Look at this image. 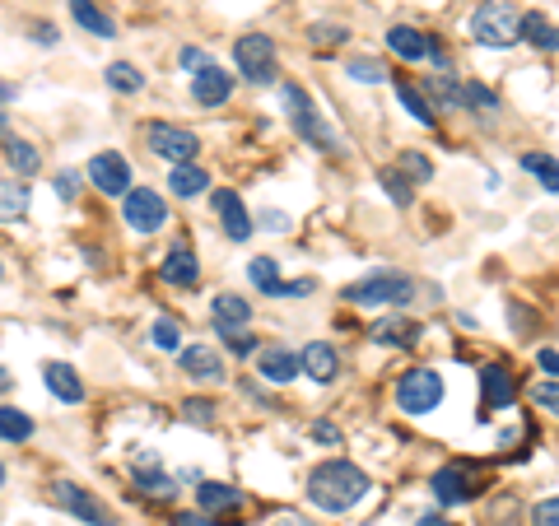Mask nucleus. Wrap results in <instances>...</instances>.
<instances>
[{"instance_id": "1", "label": "nucleus", "mask_w": 559, "mask_h": 526, "mask_svg": "<svg viewBox=\"0 0 559 526\" xmlns=\"http://www.w3.org/2000/svg\"><path fill=\"white\" fill-rule=\"evenodd\" d=\"M369 499V475L359 471L355 461H322L313 475H308V503L317 513H350Z\"/></svg>"}, {"instance_id": "2", "label": "nucleus", "mask_w": 559, "mask_h": 526, "mask_svg": "<svg viewBox=\"0 0 559 526\" xmlns=\"http://www.w3.org/2000/svg\"><path fill=\"white\" fill-rule=\"evenodd\" d=\"M345 303H355V308H392L401 312L406 303H415V280L401 275V270H373L364 280L345 284Z\"/></svg>"}, {"instance_id": "3", "label": "nucleus", "mask_w": 559, "mask_h": 526, "mask_svg": "<svg viewBox=\"0 0 559 526\" xmlns=\"http://www.w3.org/2000/svg\"><path fill=\"white\" fill-rule=\"evenodd\" d=\"M471 38L480 47H494V52H508L513 42H522V14L513 0H485L471 14Z\"/></svg>"}, {"instance_id": "4", "label": "nucleus", "mask_w": 559, "mask_h": 526, "mask_svg": "<svg viewBox=\"0 0 559 526\" xmlns=\"http://www.w3.org/2000/svg\"><path fill=\"white\" fill-rule=\"evenodd\" d=\"M280 103H285V112H289V126H294V131H299L308 145L327 149V154H341V140H336V131L327 126V117L317 112V103L303 94L299 84H280Z\"/></svg>"}, {"instance_id": "5", "label": "nucleus", "mask_w": 559, "mask_h": 526, "mask_svg": "<svg viewBox=\"0 0 559 526\" xmlns=\"http://www.w3.org/2000/svg\"><path fill=\"white\" fill-rule=\"evenodd\" d=\"M443 396H448V387H443V373H438V368H410V373H401V382H396V405H401V415H429V410L443 405Z\"/></svg>"}, {"instance_id": "6", "label": "nucleus", "mask_w": 559, "mask_h": 526, "mask_svg": "<svg viewBox=\"0 0 559 526\" xmlns=\"http://www.w3.org/2000/svg\"><path fill=\"white\" fill-rule=\"evenodd\" d=\"M429 494H434L443 508H462L480 494V466L476 461H448L429 475Z\"/></svg>"}, {"instance_id": "7", "label": "nucleus", "mask_w": 559, "mask_h": 526, "mask_svg": "<svg viewBox=\"0 0 559 526\" xmlns=\"http://www.w3.org/2000/svg\"><path fill=\"white\" fill-rule=\"evenodd\" d=\"M233 61L243 70V80H252V84H275V75H280L275 42L266 33H243V38L233 42Z\"/></svg>"}, {"instance_id": "8", "label": "nucleus", "mask_w": 559, "mask_h": 526, "mask_svg": "<svg viewBox=\"0 0 559 526\" xmlns=\"http://www.w3.org/2000/svg\"><path fill=\"white\" fill-rule=\"evenodd\" d=\"M145 145H150V154L154 159H164L168 168H178V163H196V154H201L196 131H187V126H168V122H154L150 131H145Z\"/></svg>"}, {"instance_id": "9", "label": "nucleus", "mask_w": 559, "mask_h": 526, "mask_svg": "<svg viewBox=\"0 0 559 526\" xmlns=\"http://www.w3.org/2000/svg\"><path fill=\"white\" fill-rule=\"evenodd\" d=\"M52 503L56 508H66L70 517H80L84 526H117V517H112V508L103 499H94L89 489H80L75 480H56L52 485Z\"/></svg>"}, {"instance_id": "10", "label": "nucleus", "mask_w": 559, "mask_h": 526, "mask_svg": "<svg viewBox=\"0 0 559 526\" xmlns=\"http://www.w3.org/2000/svg\"><path fill=\"white\" fill-rule=\"evenodd\" d=\"M122 219H126V229H136V233H159L168 224V205L159 191L131 187L122 196Z\"/></svg>"}, {"instance_id": "11", "label": "nucleus", "mask_w": 559, "mask_h": 526, "mask_svg": "<svg viewBox=\"0 0 559 526\" xmlns=\"http://www.w3.org/2000/svg\"><path fill=\"white\" fill-rule=\"evenodd\" d=\"M131 485L140 494H150V499H173L178 494V480L164 471V461H159L154 447H140L136 457H131Z\"/></svg>"}, {"instance_id": "12", "label": "nucleus", "mask_w": 559, "mask_h": 526, "mask_svg": "<svg viewBox=\"0 0 559 526\" xmlns=\"http://www.w3.org/2000/svg\"><path fill=\"white\" fill-rule=\"evenodd\" d=\"M89 182H94V191H103V196H126V191H131V163H126L117 149H103V154L89 159Z\"/></svg>"}, {"instance_id": "13", "label": "nucleus", "mask_w": 559, "mask_h": 526, "mask_svg": "<svg viewBox=\"0 0 559 526\" xmlns=\"http://www.w3.org/2000/svg\"><path fill=\"white\" fill-rule=\"evenodd\" d=\"M518 401V378H513V368L508 364H485L480 368V410L494 415V410H504V405Z\"/></svg>"}, {"instance_id": "14", "label": "nucleus", "mask_w": 559, "mask_h": 526, "mask_svg": "<svg viewBox=\"0 0 559 526\" xmlns=\"http://www.w3.org/2000/svg\"><path fill=\"white\" fill-rule=\"evenodd\" d=\"M299 364H303V378H313L317 387H327V382L341 378V354H336L331 340H308L299 354Z\"/></svg>"}, {"instance_id": "15", "label": "nucleus", "mask_w": 559, "mask_h": 526, "mask_svg": "<svg viewBox=\"0 0 559 526\" xmlns=\"http://www.w3.org/2000/svg\"><path fill=\"white\" fill-rule=\"evenodd\" d=\"M210 205H215V215H219V224H224V233H229L233 243H247L252 238V215L243 210V196L238 191H215L210 196Z\"/></svg>"}, {"instance_id": "16", "label": "nucleus", "mask_w": 559, "mask_h": 526, "mask_svg": "<svg viewBox=\"0 0 559 526\" xmlns=\"http://www.w3.org/2000/svg\"><path fill=\"white\" fill-rule=\"evenodd\" d=\"M229 94H233V75H229V70H219L215 61L196 70V80H191V98H196L201 108H219V103H229Z\"/></svg>"}, {"instance_id": "17", "label": "nucleus", "mask_w": 559, "mask_h": 526, "mask_svg": "<svg viewBox=\"0 0 559 526\" xmlns=\"http://www.w3.org/2000/svg\"><path fill=\"white\" fill-rule=\"evenodd\" d=\"M257 368H261V378L271 382V387H285V382L303 378L299 354H294V350H285V345H266V350L257 354Z\"/></svg>"}, {"instance_id": "18", "label": "nucleus", "mask_w": 559, "mask_h": 526, "mask_svg": "<svg viewBox=\"0 0 559 526\" xmlns=\"http://www.w3.org/2000/svg\"><path fill=\"white\" fill-rule=\"evenodd\" d=\"M369 336H373V345H382V350H410V345H420V322H410V317L392 312V317L373 322Z\"/></svg>"}, {"instance_id": "19", "label": "nucleus", "mask_w": 559, "mask_h": 526, "mask_svg": "<svg viewBox=\"0 0 559 526\" xmlns=\"http://www.w3.org/2000/svg\"><path fill=\"white\" fill-rule=\"evenodd\" d=\"M159 275L168 284H178V289H191V284L201 280V261H196V252L187 243H173L164 252V261H159Z\"/></svg>"}, {"instance_id": "20", "label": "nucleus", "mask_w": 559, "mask_h": 526, "mask_svg": "<svg viewBox=\"0 0 559 526\" xmlns=\"http://www.w3.org/2000/svg\"><path fill=\"white\" fill-rule=\"evenodd\" d=\"M182 373L187 378H196V382H224L229 373H224V359H219V350H210V345H187L182 350Z\"/></svg>"}, {"instance_id": "21", "label": "nucleus", "mask_w": 559, "mask_h": 526, "mask_svg": "<svg viewBox=\"0 0 559 526\" xmlns=\"http://www.w3.org/2000/svg\"><path fill=\"white\" fill-rule=\"evenodd\" d=\"M243 489H233V485H224V480H201V485H196V508H201V513H238V508H243Z\"/></svg>"}, {"instance_id": "22", "label": "nucleus", "mask_w": 559, "mask_h": 526, "mask_svg": "<svg viewBox=\"0 0 559 526\" xmlns=\"http://www.w3.org/2000/svg\"><path fill=\"white\" fill-rule=\"evenodd\" d=\"M387 47H392V56H401V61H429L434 38H424L420 28H410V24H392L387 28Z\"/></svg>"}, {"instance_id": "23", "label": "nucleus", "mask_w": 559, "mask_h": 526, "mask_svg": "<svg viewBox=\"0 0 559 526\" xmlns=\"http://www.w3.org/2000/svg\"><path fill=\"white\" fill-rule=\"evenodd\" d=\"M168 191L182 201H196L201 191H210V173L201 163H178V168H168Z\"/></svg>"}, {"instance_id": "24", "label": "nucleus", "mask_w": 559, "mask_h": 526, "mask_svg": "<svg viewBox=\"0 0 559 526\" xmlns=\"http://www.w3.org/2000/svg\"><path fill=\"white\" fill-rule=\"evenodd\" d=\"M47 392L61 405H80L84 401V382L70 364H47Z\"/></svg>"}, {"instance_id": "25", "label": "nucleus", "mask_w": 559, "mask_h": 526, "mask_svg": "<svg viewBox=\"0 0 559 526\" xmlns=\"http://www.w3.org/2000/svg\"><path fill=\"white\" fill-rule=\"evenodd\" d=\"M424 98L443 103V108H466V80H452L448 70H438V75L424 80Z\"/></svg>"}, {"instance_id": "26", "label": "nucleus", "mask_w": 559, "mask_h": 526, "mask_svg": "<svg viewBox=\"0 0 559 526\" xmlns=\"http://www.w3.org/2000/svg\"><path fill=\"white\" fill-rule=\"evenodd\" d=\"M522 42L536 52H559V24H550L546 14H522Z\"/></svg>"}, {"instance_id": "27", "label": "nucleus", "mask_w": 559, "mask_h": 526, "mask_svg": "<svg viewBox=\"0 0 559 526\" xmlns=\"http://www.w3.org/2000/svg\"><path fill=\"white\" fill-rule=\"evenodd\" d=\"M70 14H75V24H80L84 33H94V38H112V33H117L112 14L103 10V5H94V0H70Z\"/></svg>"}, {"instance_id": "28", "label": "nucleus", "mask_w": 559, "mask_h": 526, "mask_svg": "<svg viewBox=\"0 0 559 526\" xmlns=\"http://www.w3.org/2000/svg\"><path fill=\"white\" fill-rule=\"evenodd\" d=\"M210 317H215V331H233V326L252 322V303H243L238 294H219L210 303Z\"/></svg>"}, {"instance_id": "29", "label": "nucleus", "mask_w": 559, "mask_h": 526, "mask_svg": "<svg viewBox=\"0 0 559 526\" xmlns=\"http://www.w3.org/2000/svg\"><path fill=\"white\" fill-rule=\"evenodd\" d=\"M518 163L536 177V182H541V187L550 191V196H559V159H555V154H541V149H527V154H522Z\"/></svg>"}, {"instance_id": "30", "label": "nucleus", "mask_w": 559, "mask_h": 526, "mask_svg": "<svg viewBox=\"0 0 559 526\" xmlns=\"http://www.w3.org/2000/svg\"><path fill=\"white\" fill-rule=\"evenodd\" d=\"M5 163L19 173V182H28V177L42 168V154L28 145V140H5Z\"/></svg>"}, {"instance_id": "31", "label": "nucleus", "mask_w": 559, "mask_h": 526, "mask_svg": "<svg viewBox=\"0 0 559 526\" xmlns=\"http://www.w3.org/2000/svg\"><path fill=\"white\" fill-rule=\"evenodd\" d=\"M396 98H401V108H406L420 126H434L438 122V117H434V103L424 98V89H415V84H406V80H396Z\"/></svg>"}, {"instance_id": "32", "label": "nucleus", "mask_w": 559, "mask_h": 526, "mask_svg": "<svg viewBox=\"0 0 559 526\" xmlns=\"http://www.w3.org/2000/svg\"><path fill=\"white\" fill-rule=\"evenodd\" d=\"M28 201H33L28 182H0V219H24Z\"/></svg>"}, {"instance_id": "33", "label": "nucleus", "mask_w": 559, "mask_h": 526, "mask_svg": "<svg viewBox=\"0 0 559 526\" xmlns=\"http://www.w3.org/2000/svg\"><path fill=\"white\" fill-rule=\"evenodd\" d=\"M0 438L5 443H28L33 438V419L24 410H14V405H0Z\"/></svg>"}, {"instance_id": "34", "label": "nucleus", "mask_w": 559, "mask_h": 526, "mask_svg": "<svg viewBox=\"0 0 559 526\" xmlns=\"http://www.w3.org/2000/svg\"><path fill=\"white\" fill-rule=\"evenodd\" d=\"M108 89L112 94H140V89H145V75H140L131 61H112L108 66Z\"/></svg>"}, {"instance_id": "35", "label": "nucleus", "mask_w": 559, "mask_h": 526, "mask_svg": "<svg viewBox=\"0 0 559 526\" xmlns=\"http://www.w3.org/2000/svg\"><path fill=\"white\" fill-rule=\"evenodd\" d=\"M247 275H252V284H257L261 294H271V298L280 294V284H285V280H280V266H275L271 257H257L252 266H247Z\"/></svg>"}, {"instance_id": "36", "label": "nucleus", "mask_w": 559, "mask_h": 526, "mask_svg": "<svg viewBox=\"0 0 559 526\" xmlns=\"http://www.w3.org/2000/svg\"><path fill=\"white\" fill-rule=\"evenodd\" d=\"M466 108L476 112L480 122H490L494 112H499V98H494V94H490V89H485V84H480V80H466Z\"/></svg>"}, {"instance_id": "37", "label": "nucleus", "mask_w": 559, "mask_h": 526, "mask_svg": "<svg viewBox=\"0 0 559 526\" xmlns=\"http://www.w3.org/2000/svg\"><path fill=\"white\" fill-rule=\"evenodd\" d=\"M219 340H224V350H229L233 359H252V354H261L257 336H252L247 326H233V331H219Z\"/></svg>"}, {"instance_id": "38", "label": "nucleus", "mask_w": 559, "mask_h": 526, "mask_svg": "<svg viewBox=\"0 0 559 526\" xmlns=\"http://www.w3.org/2000/svg\"><path fill=\"white\" fill-rule=\"evenodd\" d=\"M378 182H382V191H387V196H392V201L401 205V210H406V205L415 201V187H410V182H406L401 173H396V168H382Z\"/></svg>"}, {"instance_id": "39", "label": "nucleus", "mask_w": 559, "mask_h": 526, "mask_svg": "<svg viewBox=\"0 0 559 526\" xmlns=\"http://www.w3.org/2000/svg\"><path fill=\"white\" fill-rule=\"evenodd\" d=\"M350 80H359V84H382L387 80V70H382V61H373V56H350Z\"/></svg>"}, {"instance_id": "40", "label": "nucleus", "mask_w": 559, "mask_h": 526, "mask_svg": "<svg viewBox=\"0 0 559 526\" xmlns=\"http://www.w3.org/2000/svg\"><path fill=\"white\" fill-rule=\"evenodd\" d=\"M396 173L415 177V182H429V177H434V163L424 159V154H415V149H406V154H401V163H396Z\"/></svg>"}, {"instance_id": "41", "label": "nucleus", "mask_w": 559, "mask_h": 526, "mask_svg": "<svg viewBox=\"0 0 559 526\" xmlns=\"http://www.w3.org/2000/svg\"><path fill=\"white\" fill-rule=\"evenodd\" d=\"M154 345H159L164 354L182 350V326L173 322V317H159V322H154Z\"/></svg>"}, {"instance_id": "42", "label": "nucleus", "mask_w": 559, "mask_h": 526, "mask_svg": "<svg viewBox=\"0 0 559 526\" xmlns=\"http://www.w3.org/2000/svg\"><path fill=\"white\" fill-rule=\"evenodd\" d=\"M532 405L559 419V382L555 378H550V382H536V387H532Z\"/></svg>"}, {"instance_id": "43", "label": "nucleus", "mask_w": 559, "mask_h": 526, "mask_svg": "<svg viewBox=\"0 0 559 526\" xmlns=\"http://www.w3.org/2000/svg\"><path fill=\"white\" fill-rule=\"evenodd\" d=\"M308 38H313L317 47H341V42H345V28L341 24H313V28H308Z\"/></svg>"}, {"instance_id": "44", "label": "nucleus", "mask_w": 559, "mask_h": 526, "mask_svg": "<svg viewBox=\"0 0 559 526\" xmlns=\"http://www.w3.org/2000/svg\"><path fill=\"white\" fill-rule=\"evenodd\" d=\"M182 415H187L191 424H210V419H215V401H201V396H191V401H182Z\"/></svg>"}, {"instance_id": "45", "label": "nucleus", "mask_w": 559, "mask_h": 526, "mask_svg": "<svg viewBox=\"0 0 559 526\" xmlns=\"http://www.w3.org/2000/svg\"><path fill=\"white\" fill-rule=\"evenodd\" d=\"M532 526H559V494L555 499H541L532 508Z\"/></svg>"}, {"instance_id": "46", "label": "nucleus", "mask_w": 559, "mask_h": 526, "mask_svg": "<svg viewBox=\"0 0 559 526\" xmlns=\"http://www.w3.org/2000/svg\"><path fill=\"white\" fill-rule=\"evenodd\" d=\"M28 33L38 38V47H56V42H61V33H56V24H47V19H33V24H28Z\"/></svg>"}, {"instance_id": "47", "label": "nucleus", "mask_w": 559, "mask_h": 526, "mask_svg": "<svg viewBox=\"0 0 559 526\" xmlns=\"http://www.w3.org/2000/svg\"><path fill=\"white\" fill-rule=\"evenodd\" d=\"M56 196H61V201H75V196H80V173H56Z\"/></svg>"}, {"instance_id": "48", "label": "nucleus", "mask_w": 559, "mask_h": 526, "mask_svg": "<svg viewBox=\"0 0 559 526\" xmlns=\"http://www.w3.org/2000/svg\"><path fill=\"white\" fill-rule=\"evenodd\" d=\"M313 443L336 447V443H341V429H336V424H327V419H317V424H313Z\"/></svg>"}, {"instance_id": "49", "label": "nucleus", "mask_w": 559, "mask_h": 526, "mask_svg": "<svg viewBox=\"0 0 559 526\" xmlns=\"http://www.w3.org/2000/svg\"><path fill=\"white\" fill-rule=\"evenodd\" d=\"M313 289H317L313 280H294V284H280V294H275V298H308Z\"/></svg>"}, {"instance_id": "50", "label": "nucleus", "mask_w": 559, "mask_h": 526, "mask_svg": "<svg viewBox=\"0 0 559 526\" xmlns=\"http://www.w3.org/2000/svg\"><path fill=\"white\" fill-rule=\"evenodd\" d=\"M173 526H215V517L196 508V513H173Z\"/></svg>"}, {"instance_id": "51", "label": "nucleus", "mask_w": 559, "mask_h": 526, "mask_svg": "<svg viewBox=\"0 0 559 526\" xmlns=\"http://www.w3.org/2000/svg\"><path fill=\"white\" fill-rule=\"evenodd\" d=\"M261 224H266V233H285L289 229V215H285V210H266V215H261Z\"/></svg>"}, {"instance_id": "52", "label": "nucleus", "mask_w": 559, "mask_h": 526, "mask_svg": "<svg viewBox=\"0 0 559 526\" xmlns=\"http://www.w3.org/2000/svg\"><path fill=\"white\" fill-rule=\"evenodd\" d=\"M182 66H187V70H201V66H210V56H205L201 47H182Z\"/></svg>"}, {"instance_id": "53", "label": "nucleus", "mask_w": 559, "mask_h": 526, "mask_svg": "<svg viewBox=\"0 0 559 526\" xmlns=\"http://www.w3.org/2000/svg\"><path fill=\"white\" fill-rule=\"evenodd\" d=\"M541 368H546L550 378H559V350H541Z\"/></svg>"}, {"instance_id": "54", "label": "nucleus", "mask_w": 559, "mask_h": 526, "mask_svg": "<svg viewBox=\"0 0 559 526\" xmlns=\"http://www.w3.org/2000/svg\"><path fill=\"white\" fill-rule=\"evenodd\" d=\"M271 526H313V522H308V517H299V513H280Z\"/></svg>"}, {"instance_id": "55", "label": "nucleus", "mask_w": 559, "mask_h": 526, "mask_svg": "<svg viewBox=\"0 0 559 526\" xmlns=\"http://www.w3.org/2000/svg\"><path fill=\"white\" fill-rule=\"evenodd\" d=\"M415 526H452V522H448V517H438V513H424Z\"/></svg>"}, {"instance_id": "56", "label": "nucleus", "mask_w": 559, "mask_h": 526, "mask_svg": "<svg viewBox=\"0 0 559 526\" xmlns=\"http://www.w3.org/2000/svg\"><path fill=\"white\" fill-rule=\"evenodd\" d=\"M10 387H14V378H10V373H5V368H0V396L10 392Z\"/></svg>"}, {"instance_id": "57", "label": "nucleus", "mask_w": 559, "mask_h": 526, "mask_svg": "<svg viewBox=\"0 0 559 526\" xmlns=\"http://www.w3.org/2000/svg\"><path fill=\"white\" fill-rule=\"evenodd\" d=\"M10 98H14V89L10 84H0V103H10Z\"/></svg>"}, {"instance_id": "58", "label": "nucleus", "mask_w": 559, "mask_h": 526, "mask_svg": "<svg viewBox=\"0 0 559 526\" xmlns=\"http://www.w3.org/2000/svg\"><path fill=\"white\" fill-rule=\"evenodd\" d=\"M0 485H5V466H0Z\"/></svg>"}, {"instance_id": "59", "label": "nucleus", "mask_w": 559, "mask_h": 526, "mask_svg": "<svg viewBox=\"0 0 559 526\" xmlns=\"http://www.w3.org/2000/svg\"><path fill=\"white\" fill-rule=\"evenodd\" d=\"M0 280H5V266H0Z\"/></svg>"}]
</instances>
